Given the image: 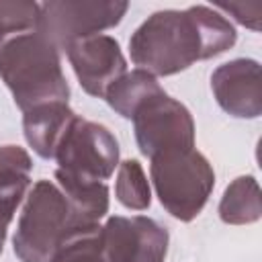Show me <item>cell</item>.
<instances>
[{"label":"cell","instance_id":"cell-1","mask_svg":"<svg viewBox=\"0 0 262 262\" xmlns=\"http://www.w3.org/2000/svg\"><path fill=\"white\" fill-rule=\"evenodd\" d=\"M237 31L227 16L207 4L149 14L129 39L131 61L151 76H174L192 63L231 49Z\"/></svg>","mask_w":262,"mask_h":262},{"label":"cell","instance_id":"cell-2","mask_svg":"<svg viewBox=\"0 0 262 262\" xmlns=\"http://www.w3.org/2000/svg\"><path fill=\"white\" fill-rule=\"evenodd\" d=\"M59 53L35 31L10 37L0 47V80L23 113L39 104L70 100V84Z\"/></svg>","mask_w":262,"mask_h":262},{"label":"cell","instance_id":"cell-3","mask_svg":"<svg viewBox=\"0 0 262 262\" xmlns=\"http://www.w3.org/2000/svg\"><path fill=\"white\" fill-rule=\"evenodd\" d=\"M92 225L98 223L82 221L53 180L41 178L23 201L12 235L14 256L20 262H51L70 235Z\"/></svg>","mask_w":262,"mask_h":262},{"label":"cell","instance_id":"cell-4","mask_svg":"<svg viewBox=\"0 0 262 262\" xmlns=\"http://www.w3.org/2000/svg\"><path fill=\"white\" fill-rule=\"evenodd\" d=\"M149 180L160 205L188 223L205 209L215 188V170L196 147L168 149L149 158Z\"/></svg>","mask_w":262,"mask_h":262},{"label":"cell","instance_id":"cell-5","mask_svg":"<svg viewBox=\"0 0 262 262\" xmlns=\"http://www.w3.org/2000/svg\"><path fill=\"white\" fill-rule=\"evenodd\" d=\"M129 10L119 0H49L39 4L35 33L66 51L72 43L117 27Z\"/></svg>","mask_w":262,"mask_h":262},{"label":"cell","instance_id":"cell-6","mask_svg":"<svg viewBox=\"0 0 262 262\" xmlns=\"http://www.w3.org/2000/svg\"><path fill=\"white\" fill-rule=\"evenodd\" d=\"M53 160L61 174L104 182L119 168V141L106 125L76 117Z\"/></svg>","mask_w":262,"mask_h":262},{"label":"cell","instance_id":"cell-7","mask_svg":"<svg viewBox=\"0 0 262 262\" xmlns=\"http://www.w3.org/2000/svg\"><path fill=\"white\" fill-rule=\"evenodd\" d=\"M133 133L139 151L154 158L168 149L194 147V119L186 104L160 92L133 115Z\"/></svg>","mask_w":262,"mask_h":262},{"label":"cell","instance_id":"cell-8","mask_svg":"<svg viewBox=\"0 0 262 262\" xmlns=\"http://www.w3.org/2000/svg\"><path fill=\"white\" fill-rule=\"evenodd\" d=\"M100 246L108 262H166L170 233L147 215H113L100 225Z\"/></svg>","mask_w":262,"mask_h":262},{"label":"cell","instance_id":"cell-9","mask_svg":"<svg viewBox=\"0 0 262 262\" xmlns=\"http://www.w3.org/2000/svg\"><path fill=\"white\" fill-rule=\"evenodd\" d=\"M66 55L82 90L94 98H104L106 88L127 72L123 49L111 35L76 41L66 49Z\"/></svg>","mask_w":262,"mask_h":262},{"label":"cell","instance_id":"cell-10","mask_svg":"<svg viewBox=\"0 0 262 262\" xmlns=\"http://www.w3.org/2000/svg\"><path fill=\"white\" fill-rule=\"evenodd\" d=\"M211 90L217 104L235 119L262 115L260 63L252 57H235L217 66L211 74Z\"/></svg>","mask_w":262,"mask_h":262},{"label":"cell","instance_id":"cell-11","mask_svg":"<svg viewBox=\"0 0 262 262\" xmlns=\"http://www.w3.org/2000/svg\"><path fill=\"white\" fill-rule=\"evenodd\" d=\"M78 115L68 102H47L23 113V133L29 147L43 160H53L55 151Z\"/></svg>","mask_w":262,"mask_h":262},{"label":"cell","instance_id":"cell-12","mask_svg":"<svg viewBox=\"0 0 262 262\" xmlns=\"http://www.w3.org/2000/svg\"><path fill=\"white\" fill-rule=\"evenodd\" d=\"M33 160L20 145H0V219L10 223L31 188Z\"/></svg>","mask_w":262,"mask_h":262},{"label":"cell","instance_id":"cell-13","mask_svg":"<svg viewBox=\"0 0 262 262\" xmlns=\"http://www.w3.org/2000/svg\"><path fill=\"white\" fill-rule=\"evenodd\" d=\"M160 92H164V88L160 86L158 78L145 70L135 68L131 72H125L106 88L104 100L119 117L131 121L137 108Z\"/></svg>","mask_w":262,"mask_h":262},{"label":"cell","instance_id":"cell-14","mask_svg":"<svg viewBox=\"0 0 262 262\" xmlns=\"http://www.w3.org/2000/svg\"><path fill=\"white\" fill-rule=\"evenodd\" d=\"M55 184L66 194L78 217L86 223H100L111 207V190L104 182L68 176L55 170Z\"/></svg>","mask_w":262,"mask_h":262},{"label":"cell","instance_id":"cell-15","mask_svg":"<svg viewBox=\"0 0 262 262\" xmlns=\"http://www.w3.org/2000/svg\"><path fill=\"white\" fill-rule=\"evenodd\" d=\"M219 219L227 225H250L262 217L260 186L254 176H237L227 184L217 207Z\"/></svg>","mask_w":262,"mask_h":262},{"label":"cell","instance_id":"cell-16","mask_svg":"<svg viewBox=\"0 0 262 262\" xmlns=\"http://www.w3.org/2000/svg\"><path fill=\"white\" fill-rule=\"evenodd\" d=\"M115 196L117 201L131 211H145L151 205V184L143 172L139 160L119 162L115 176Z\"/></svg>","mask_w":262,"mask_h":262},{"label":"cell","instance_id":"cell-17","mask_svg":"<svg viewBox=\"0 0 262 262\" xmlns=\"http://www.w3.org/2000/svg\"><path fill=\"white\" fill-rule=\"evenodd\" d=\"M51 262H108L100 246V223L70 235Z\"/></svg>","mask_w":262,"mask_h":262},{"label":"cell","instance_id":"cell-18","mask_svg":"<svg viewBox=\"0 0 262 262\" xmlns=\"http://www.w3.org/2000/svg\"><path fill=\"white\" fill-rule=\"evenodd\" d=\"M39 2L31 0H0V47L20 33L35 29Z\"/></svg>","mask_w":262,"mask_h":262},{"label":"cell","instance_id":"cell-19","mask_svg":"<svg viewBox=\"0 0 262 262\" xmlns=\"http://www.w3.org/2000/svg\"><path fill=\"white\" fill-rule=\"evenodd\" d=\"M215 10H219L223 16L229 14L235 23H239L246 29L260 31V18H262V4L260 2H215ZM227 16V18H229Z\"/></svg>","mask_w":262,"mask_h":262},{"label":"cell","instance_id":"cell-20","mask_svg":"<svg viewBox=\"0 0 262 262\" xmlns=\"http://www.w3.org/2000/svg\"><path fill=\"white\" fill-rule=\"evenodd\" d=\"M8 225H10V223H6V221H2V219H0V254H2V250H4V242H6Z\"/></svg>","mask_w":262,"mask_h":262}]
</instances>
